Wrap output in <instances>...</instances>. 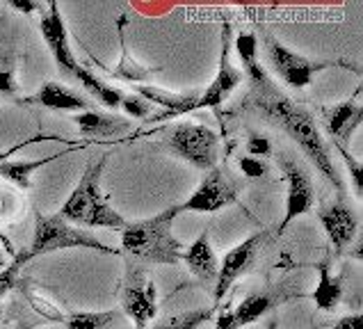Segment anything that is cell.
<instances>
[{
    "instance_id": "6da1fadb",
    "label": "cell",
    "mask_w": 363,
    "mask_h": 329,
    "mask_svg": "<svg viewBox=\"0 0 363 329\" xmlns=\"http://www.w3.org/2000/svg\"><path fill=\"white\" fill-rule=\"evenodd\" d=\"M242 108L261 110L263 117H267L272 123H277L279 128L286 130V135L306 153L308 160L315 164L327 181H331V185H334L338 192L345 190L343 179L338 177L334 160H331L329 144L323 138V130H320L315 115L308 108H304L302 103L288 99L284 91L274 85L272 78L252 85L247 99L242 101Z\"/></svg>"
},
{
    "instance_id": "7a4b0ae2",
    "label": "cell",
    "mask_w": 363,
    "mask_h": 329,
    "mask_svg": "<svg viewBox=\"0 0 363 329\" xmlns=\"http://www.w3.org/2000/svg\"><path fill=\"white\" fill-rule=\"evenodd\" d=\"M181 215V206H169L147 220H138L123 226L121 252L133 263L176 265L183 256V245L174 235V220Z\"/></svg>"
},
{
    "instance_id": "3957f363",
    "label": "cell",
    "mask_w": 363,
    "mask_h": 329,
    "mask_svg": "<svg viewBox=\"0 0 363 329\" xmlns=\"http://www.w3.org/2000/svg\"><path fill=\"white\" fill-rule=\"evenodd\" d=\"M108 156H101L96 162L87 160V167L82 172L76 188L71 190L67 201L62 203L60 218L74 222V226H91V229H112L123 231L128 222L112 208L110 197L103 192V169H106Z\"/></svg>"
},
{
    "instance_id": "277c9868",
    "label": "cell",
    "mask_w": 363,
    "mask_h": 329,
    "mask_svg": "<svg viewBox=\"0 0 363 329\" xmlns=\"http://www.w3.org/2000/svg\"><path fill=\"white\" fill-rule=\"evenodd\" d=\"M60 250H94L101 254H119L117 250H112V247L103 245L96 235H91L89 231L62 220L57 213L37 215L33 240H30V247L26 250L28 259L33 261L37 256L60 252Z\"/></svg>"
},
{
    "instance_id": "5b68a950",
    "label": "cell",
    "mask_w": 363,
    "mask_h": 329,
    "mask_svg": "<svg viewBox=\"0 0 363 329\" xmlns=\"http://www.w3.org/2000/svg\"><path fill=\"white\" fill-rule=\"evenodd\" d=\"M164 144L172 153L181 160L192 164L199 172H211L217 167L220 160V138L217 133L203 123L181 121L169 128V135L164 138Z\"/></svg>"
},
{
    "instance_id": "8992f818",
    "label": "cell",
    "mask_w": 363,
    "mask_h": 329,
    "mask_svg": "<svg viewBox=\"0 0 363 329\" xmlns=\"http://www.w3.org/2000/svg\"><path fill=\"white\" fill-rule=\"evenodd\" d=\"M265 55H267V62L274 74L293 89H302V87L311 85L320 71L336 65V62H318V60L299 55L293 48L281 44L277 37L265 39Z\"/></svg>"
},
{
    "instance_id": "52a82bcc",
    "label": "cell",
    "mask_w": 363,
    "mask_h": 329,
    "mask_svg": "<svg viewBox=\"0 0 363 329\" xmlns=\"http://www.w3.org/2000/svg\"><path fill=\"white\" fill-rule=\"evenodd\" d=\"M123 313L130 318L135 327H147L158 316V291L155 284L147 279L140 265H130L126 274V284L121 291Z\"/></svg>"
},
{
    "instance_id": "ba28073f",
    "label": "cell",
    "mask_w": 363,
    "mask_h": 329,
    "mask_svg": "<svg viewBox=\"0 0 363 329\" xmlns=\"http://www.w3.org/2000/svg\"><path fill=\"white\" fill-rule=\"evenodd\" d=\"M238 201V185L226 177V174L215 167L211 172H206V177L201 179L199 188H196L188 201L179 203L181 213H217L222 208H229Z\"/></svg>"
},
{
    "instance_id": "9c48e42d",
    "label": "cell",
    "mask_w": 363,
    "mask_h": 329,
    "mask_svg": "<svg viewBox=\"0 0 363 329\" xmlns=\"http://www.w3.org/2000/svg\"><path fill=\"white\" fill-rule=\"evenodd\" d=\"M231 39H233L231 37V23H224V30H222V53H220V65H217V74L211 80V85L203 89V94L199 96L196 110H201V108L220 110L222 103L229 99L238 87H240L242 71L231 62Z\"/></svg>"
},
{
    "instance_id": "30bf717a",
    "label": "cell",
    "mask_w": 363,
    "mask_h": 329,
    "mask_svg": "<svg viewBox=\"0 0 363 329\" xmlns=\"http://www.w3.org/2000/svg\"><path fill=\"white\" fill-rule=\"evenodd\" d=\"M281 172L286 181V213L279 233H284L295 218L308 213L315 203V190L308 172L293 158H281Z\"/></svg>"
},
{
    "instance_id": "8fae6325",
    "label": "cell",
    "mask_w": 363,
    "mask_h": 329,
    "mask_svg": "<svg viewBox=\"0 0 363 329\" xmlns=\"http://www.w3.org/2000/svg\"><path fill=\"white\" fill-rule=\"evenodd\" d=\"M263 240H265V231H256L224 254L220 270H217V279H215V291H213L215 302H222V297L231 291L233 284L240 279V274H245L247 267L254 263Z\"/></svg>"
},
{
    "instance_id": "7c38bea8",
    "label": "cell",
    "mask_w": 363,
    "mask_h": 329,
    "mask_svg": "<svg viewBox=\"0 0 363 329\" xmlns=\"http://www.w3.org/2000/svg\"><path fill=\"white\" fill-rule=\"evenodd\" d=\"M39 30H41V37H44L46 46L50 50V55L55 60L57 69L65 76H74V71L80 62H76L74 50H71L69 33H67L65 21H62V12H60L57 3H48L44 9H41Z\"/></svg>"
},
{
    "instance_id": "4fadbf2b",
    "label": "cell",
    "mask_w": 363,
    "mask_h": 329,
    "mask_svg": "<svg viewBox=\"0 0 363 329\" xmlns=\"http://www.w3.org/2000/svg\"><path fill=\"white\" fill-rule=\"evenodd\" d=\"M318 220L323 224L327 238L331 245H334L336 252H343L354 242V235L359 231V215L343 199L331 201L325 206V208H320Z\"/></svg>"
},
{
    "instance_id": "5bb4252c",
    "label": "cell",
    "mask_w": 363,
    "mask_h": 329,
    "mask_svg": "<svg viewBox=\"0 0 363 329\" xmlns=\"http://www.w3.org/2000/svg\"><path fill=\"white\" fill-rule=\"evenodd\" d=\"M320 115H323L331 144H334V147H345L350 138L354 135V130L361 126L363 108L359 103V96H352L350 101L336 103V106L320 108Z\"/></svg>"
},
{
    "instance_id": "9a60e30c",
    "label": "cell",
    "mask_w": 363,
    "mask_h": 329,
    "mask_svg": "<svg viewBox=\"0 0 363 329\" xmlns=\"http://www.w3.org/2000/svg\"><path fill=\"white\" fill-rule=\"evenodd\" d=\"M18 106H35V108H44V110H94L91 108V103L76 94L74 89L62 85L57 80H48L44 82L35 94L30 96H18Z\"/></svg>"
},
{
    "instance_id": "2e32d148",
    "label": "cell",
    "mask_w": 363,
    "mask_h": 329,
    "mask_svg": "<svg viewBox=\"0 0 363 329\" xmlns=\"http://www.w3.org/2000/svg\"><path fill=\"white\" fill-rule=\"evenodd\" d=\"M135 94L142 96L151 106L162 108L160 115L151 117V121H162L167 117L176 115H185V112H194L196 103H199V94H181V91H169L155 85H138L135 87Z\"/></svg>"
},
{
    "instance_id": "e0dca14e",
    "label": "cell",
    "mask_w": 363,
    "mask_h": 329,
    "mask_svg": "<svg viewBox=\"0 0 363 329\" xmlns=\"http://www.w3.org/2000/svg\"><path fill=\"white\" fill-rule=\"evenodd\" d=\"M71 121L76 123L78 130L82 135L94 138V140H106V138H117L119 133L130 130V121L117 117V115H108V112H96V110H87L74 115Z\"/></svg>"
},
{
    "instance_id": "ac0fdd59",
    "label": "cell",
    "mask_w": 363,
    "mask_h": 329,
    "mask_svg": "<svg viewBox=\"0 0 363 329\" xmlns=\"http://www.w3.org/2000/svg\"><path fill=\"white\" fill-rule=\"evenodd\" d=\"M181 261H185L188 270L201 281L217 279V270H220V261L213 250V245L208 240V231H203L199 238L192 240L188 250H183Z\"/></svg>"
},
{
    "instance_id": "d6986e66",
    "label": "cell",
    "mask_w": 363,
    "mask_h": 329,
    "mask_svg": "<svg viewBox=\"0 0 363 329\" xmlns=\"http://www.w3.org/2000/svg\"><path fill=\"white\" fill-rule=\"evenodd\" d=\"M69 151H74V149H65V151H60L57 156H48V158H41V160H7L5 158V160H0V177L7 179L9 183H14L21 190H28V188H33L30 177H33L39 167L60 160L62 156H67Z\"/></svg>"
},
{
    "instance_id": "ffe728a7",
    "label": "cell",
    "mask_w": 363,
    "mask_h": 329,
    "mask_svg": "<svg viewBox=\"0 0 363 329\" xmlns=\"http://www.w3.org/2000/svg\"><path fill=\"white\" fill-rule=\"evenodd\" d=\"M71 78H76L82 87H85V91L87 94H91L94 96L101 106H106V108H110V110H117L119 106H121V99H123V91L121 89H117V87H112L110 82H106V80H101L96 74H91L89 69H85L82 65H78L76 67V71H74V76Z\"/></svg>"
},
{
    "instance_id": "44dd1931",
    "label": "cell",
    "mask_w": 363,
    "mask_h": 329,
    "mask_svg": "<svg viewBox=\"0 0 363 329\" xmlns=\"http://www.w3.org/2000/svg\"><path fill=\"white\" fill-rule=\"evenodd\" d=\"M318 286L313 291V302L320 311H334L343 295V286H340L338 277H331L329 263H318Z\"/></svg>"
},
{
    "instance_id": "7402d4cb",
    "label": "cell",
    "mask_w": 363,
    "mask_h": 329,
    "mask_svg": "<svg viewBox=\"0 0 363 329\" xmlns=\"http://www.w3.org/2000/svg\"><path fill=\"white\" fill-rule=\"evenodd\" d=\"M235 50L238 55H240V62H242V76H249V80H252V85H256V82H263L267 80V71L258 65V39L254 33H240L235 37Z\"/></svg>"
},
{
    "instance_id": "603a6c76",
    "label": "cell",
    "mask_w": 363,
    "mask_h": 329,
    "mask_svg": "<svg viewBox=\"0 0 363 329\" xmlns=\"http://www.w3.org/2000/svg\"><path fill=\"white\" fill-rule=\"evenodd\" d=\"M119 33H121V60L115 69H108L103 67L106 74H110L112 78L117 80H128V82H144L149 80L153 74H158L160 69H151V67H142L138 65L130 55H128V46H126V39H123V23H119Z\"/></svg>"
},
{
    "instance_id": "cb8c5ba5",
    "label": "cell",
    "mask_w": 363,
    "mask_h": 329,
    "mask_svg": "<svg viewBox=\"0 0 363 329\" xmlns=\"http://www.w3.org/2000/svg\"><path fill=\"white\" fill-rule=\"evenodd\" d=\"M21 87L16 82L14 48L9 41H0V101H18Z\"/></svg>"
},
{
    "instance_id": "d4e9b609",
    "label": "cell",
    "mask_w": 363,
    "mask_h": 329,
    "mask_svg": "<svg viewBox=\"0 0 363 329\" xmlns=\"http://www.w3.org/2000/svg\"><path fill=\"white\" fill-rule=\"evenodd\" d=\"M272 306H274V297L272 295H267V293H254V295H249V297H245V300L235 306V311H233L235 323L240 325V329H242L247 325L256 323L258 318H263Z\"/></svg>"
},
{
    "instance_id": "484cf974",
    "label": "cell",
    "mask_w": 363,
    "mask_h": 329,
    "mask_svg": "<svg viewBox=\"0 0 363 329\" xmlns=\"http://www.w3.org/2000/svg\"><path fill=\"white\" fill-rule=\"evenodd\" d=\"M117 323V311H74L65 316L67 329H115Z\"/></svg>"
},
{
    "instance_id": "4316f807",
    "label": "cell",
    "mask_w": 363,
    "mask_h": 329,
    "mask_svg": "<svg viewBox=\"0 0 363 329\" xmlns=\"http://www.w3.org/2000/svg\"><path fill=\"white\" fill-rule=\"evenodd\" d=\"M213 318V308H192V311H183V313H176L167 320H162L153 327H142V329H196L201 327L206 320ZM133 329H140V327H133Z\"/></svg>"
},
{
    "instance_id": "83f0119b",
    "label": "cell",
    "mask_w": 363,
    "mask_h": 329,
    "mask_svg": "<svg viewBox=\"0 0 363 329\" xmlns=\"http://www.w3.org/2000/svg\"><path fill=\"white\" fill-rule=\"evenodd\" d=\"M30 263V259H28V254H26V250L21 252V254H16L14 256V261L12 263H7L3 270H0V297L3 295H7L12 288L18 284V279H21V272H23V267Z\"/></svg>"
},
{
    "instance_id": "f1b7e54d",
    "label": "cell",
    "mask_w": 363,
    "mask_h": 329,
    "mask_svg": "<svg viewBox=\"0 0 363 329\" xmlns=\"http://www.w3.org/2000/svg\"><path fill=\"white\" fill-rule=\"evenodd\" d=\"M130 119H151V112H153V106L147 103L142 96L138 94H123L121 99V106H119Z\"/></svg>"
},
{
    "instance_id": "f546056e",
    "label": "cell",
    "mask_w": 363,
    "mask_h": 329,
    "mask_svg": "<svg viewBox=\"0 0 363 329\" xmlns=\"http://www.w3.org/2000/svg\"><path fill=\"white\" fill-rule=\"evenodd\" d=\"M272 153V142H269L265 135H258V133H252L247 140V156L252 158H263Z\"/></svg>"
},
{
    "instance_id": "4dcf8cb0",
    "label": "cell",
    "mask_w": 363,
    "mask_h": 329,
    "mask_svg": "<svg viewBox=\"0 0 363 329\" xmlns=\"http://www.w3.org/2000/svg\"><path fill=\"white\" fill-rule=\"evenodd\" d=\"M238 164H240V172L245 174L247 179H261L263 174L267 172V164L261 158L242 156L240 160H238Z\"/></svg>"
},
{
    "instance_id": "1f68e13d",
    "label": "cell",
    "mask_w": 363,
    "mask_h": 329,
    "mask_svg": "<svg viewBox=\"0 0 363 329\" xmlns=\"http://www.w3.org/2000/svg\"><path fill=\"white\" fill-rule=\"evenodd\" d=\"M48 140H60V138H55V135H41V133H39V135H35V138L23 140L21 144H14V147H9V149H5V151H0V160L9 158L16 149H23V147H28V144H35V142H48ZM60 142H62V140H60Z\"/></svg>"
},
{
    "instance_id": "d6a6232c",
    "label": "cell",
    "mask_w": 363,
    "mask_h": 329,
    "mask_svg": "<svg viewBox=\"0 0 363 329\" xmlns=\"http://www.w3.org/2000/svg\"><path fill=\"white\" fill-rule=\"evenodd\" d=\"M334 329H363V316L361 313H350L336 320Z\"/></svg>"
},
{
    "instance_id": "836d02e7",
    "label": "cell",
    "mask_w": 363,
    "mask_h": 329,
    "mask_svg": "<svg viewBox=\"0 0 363 329\" xmlns=\"http://www.w3.org/2000/svg\"><path fill=\"white\" fill-rule=\"evenodd\" d=\"M9 7L16 9L21 14H33V12H41V9H44L39 3H33V0H9Z\"/></svg>"
},
{
    "instance_id": "e575fe53",
    "label": "cell",
    "mask_w": 363,
    "mask_h": 329,
    "mask_svg": "<svg viewBox=\"0 0 363 329\" xmlns=\"http://www.w3.org/2000/svg\"><path fill=\"white\" fill-rule=\"evenodd\" d=\"M215 329H240V325L235 323L233 311H222L215 320Z\"/></svg>"
},
{
    "instance_id": "d590c367",
    "label": "cell",
    "mask_w": 363,
    "mask_h": 329,
    "mask_svg": "<svg viewBox=\"0 0 363 329\" xmlns=\"http://www.w3.org/2000/svg\"><path fill=\"white\" fill-rule=\"evenodd\" d=\"M267 329H277V318H269V323H267Z\"/></svg>"
},
{
    "instance_id": "8d00e7d4",
    "label": "cell",
    "mask_w": 363,
    "mask_h": 329,
    "mask_svg": "<svg viewBox=\"0 0 363 329\" xmlns=\"http://www.w3.org/2000/svg\"><path fill=\"white\" fill-rule=\"evenodd\" d=\"M5 267V259H3V252H0V270Z\"/></svg>"
}]
</instances>
